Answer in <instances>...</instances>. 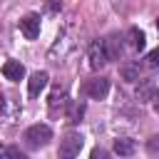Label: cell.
Listing matches in <instances>:
<instances>
[{"label": "cell", "instance_id": "1", "mask_svg": "<svg viewBox=\"0 0 159 159\" xmlns=\"http://www.w3.org/2000/svg\"><path fill=\"white\" fill-rule=\"evenodd\" d=\"M22 139H25V144H27V147L37 149V147L50 144V139H52V129H50L47 124H32V127H27V129H25Z\"/></svg>", "mask_w": 159, "mask_h": 159}, {"label": "cell", "instance_id": "2", "mask_svg": "<svg viewBox=\"0 0 159 159\" xmlns=\"http://www.w3.org/2000/svg\"><path fill=\"white\" fill-rule=\"evenodd\" d=\"M87 57H89V67L92 70H102L107 62H109V52H107V45L104 40H94L87 50Z\"/></svg>", "mask_w": 159, "mask_h": 159}, {"label": "cell", "instance_id": "3", "mask_svg": "<svg viewBox=\"0 0 159 159\" xmlns=\"http://www.w3.org/2000/svg\"><path fill=\"white\" fill-rule=\"evenodd\" d=\"M82 147H84V137L77 134V132H70V134L60 142V154H62V157H77V154L82 152Z\"/></svg>", "mask_w": 159, "mask_h": 159}, {"label": "cell", "instance_id": "4", "mask_svg": "<svg viewBox=\"0 0 159 159\" xmlns=\"http://www.w3.org/2000/svg\"><path fill=\"white\" fill-rule=\"evenodd\" d=\"M84 94L89 99H107L109 94V80L107 77H94L84 84Z\"/></svg>", "mask_w": 159, "mask_h": 159}, {"label": "cell", "instance_id": "5", "mask_svg": "<svg viewBox=\"0 0 159 159\" xmlns=\"http://www.w3.org/2000/svg\"><path fill=\"white\" fill-rule=\"evenodd\" d=\"M40 15L37 12H30V15H25L22 20H20V30H22V35L27 37V40H37L40 37Z\"/></svg>", "mask_w": 159, "mask_h": 159}, {"label": "cell", "instance_id": "6", "mask_svg": "<svg viewBox=\"0 0 159 159\" xmlns=\"http://www.w3.org/2000/svg\"><path fill=\"white\" fill-rule=\"evenodd\" d=\"M47 82H50V75H47L45 70L32 72L30 80H27V94H30V97H40V92L47 87Z\"/></svg>", "mask_w": 159, "mask_h": 159}, {"label": "cell", "instance_id": "7", "mask_svg": "<svg viewBox=\"0 0 159 159\" xmlns=\"http://www.w3.org/2000/svg\"><path fill=\"white\" fill-rule=\"evenodd\" d=\"M2 77L10 80V82H20V80L25 77V65H22L20 60H7V62L2 65Z\"/></svg>", "mask_w": 159, "mask_h": 159}, {"label": "cell", "instance_id": "8", "mask_svg": "<svg viewBox=\"0 0 159 159\" xmlns=\"http://www.w3.org/2000/svg\"><path fill=\"white\" fill-rule=\"evenodd\" d=\"M127 45L134 50V52H142L147 47V35L139 30V27H129L127 30Z\"/></svg>", "mask_w": 159, "mask_h": 159}, {"label": "cell", "instance_id": "9", "mask_svg": "<svg viewBox=\"0 0 159 159\" xmlns=\"http://www.w3.org/2000/svg\"><path fill=\"white\" fill-rule=\"evenodd\" d=\"M112 152H114V154H119V157H132V154L137 152V142H134V139L122 137V139H117V142H114Z\"/></svg>", "mask_w": 159, "mask_h": 159}, {"label": "cell", "instance_id": "10", "mask_svg": "<svg viewBox=\"0 0 159 159\" xmlns=\"http://www.w3.org/2000/svg\"><path fill=\"white\" fill-rule=\"evenodd\" d=\"M65 104H67V87L62 84V87L52 89V94H50V109L57 112V107H65Z\"/></svg>", "mask_w": 159, "mask_h": 159}, {"label": "cell", "instance_id": "11", "mask_svg": "<svg viewBox=\"0 0 159 159\" xmlns=\"http://www.w3.org/2000/svg\"><path fill=\"white\" fill-rule=\"evenodd\" d=\"M104 45H107L109 60H119V57H122V37H119V35L107 37V40H104Z\"/></svg>", "mask_w": 159, "mask_h": 159}, {"label": "cell", "instance_id": "12", "mask_svg": "<svg viewBox=\"0 0 159 159\" xmlns=\"http://www.w3.org/2000/svg\"><path fill=\"white\" fill-rule=\"evenodd\" d=\"M122 77L127 80V82H137L139 80V62H127V65H122Z\"/></svg>", "mask_w": 159, "mask_h": 159}, {"label": "cell", "instance_id": "13", "mask_svg": "<svg viewBox=\"0 0 159 159\" xmlns=\"http://www.w3.org/2000/svg\"><path fill=\"white\" fill-rule=\"evenodd\" d=\"M152 94H154V84H152L149 80H142V84L137 87V99H139V102H149Z\"/></svg>", "mask_w": 159, "mask_h": 159}, {"label": "cell", "instance_id": "14", "mask_svg": "<svg viewBox=\"0 0 159 159\" xmlns=\"http://www.w3.org/2000/svg\"><path fill=\"white\" fill-rule=\"evenodd\" d=\"M67 107H70V122H72V124H77V122H82V114H84V107H82V104H75V102H67Z\"/></svg>", "mask_w": 159, "mask_h": 159}, {"label": "cell", "instance_id": "15", "mask_svg": "<svg viewBox=\"0 0 159 159\" xmlns=\"http://www.w3.org/2000/svg\"><path fill=\"white\" fill-rule=\"evenodd\" d=\"M144 62H147V67L157 70V67H159V47H157V50H152V52L147 55V60H144Z\"/></svg>", "mask_w": 159, "mask_h": 159}, {"label": "cell", "instance_id": "16", "mask_svg": "<svg viewBox=\"0 0 159 159\" xmlns=\"http://www.w3.org/2000/svg\"><path fill=\"white\" fill-rule=\"evenodd\" d=\"M0 157H20V159H22V152H20V149H15V147L0 144Z\"/></svg>", "mask_w": 159, "mask_h": 159}, {"label": "cell", "instance_id": "17", "mask_svg": "<svg viewBox=\"0 0 159 159\" xmlns=\"http://www.w3.org/2000/svg\"><path fill=\"white\" fill-rule=\"evenodd\" d=\"M147 147H149V152H159V137H152Z\"/></svg>", "mask_w": 159, "mask_h": 159}, {"label": "cell", "instance_id": "18", "mask_svg": "<svg viewBox=\"0 0 159 159\" xmlns=\"http://www.w3.org/2000/svg\"><path fill=\"white\" fill-rule=\"evenodd\" d=\"M152 107H154V112H159V89H154V94H152Z\"/></svg>", "mask_w": 159, "mask_h": 159}, {"label": "cell", "instance_id": "19", "mask_svg": "<svg viewBox=\"0 0 159 159\" xmlns=\"http://www.w3.org/2000/svg\"><path fill=\"white\" fill-rule=\"evenodd\" d=\"M119 2H127V0H114V5H119Z\"/></svg>", "mask_w": 159, "mask_h": 159}, {"label": "cell", "instance_id": "20", "mask_svg": "<svg viewBox=\"0 0 159 159\" xmlns=\"http://www.w3.org/2000/svg\"><path fill=\"white\" fill-rule=\"evenodd\" d=\"M157 30H159V17H157Z\"/></svg>", "mask_w": 159, "mask_h": 159}, {"label": "cell", "instance_id": "21", "mask_svg": "<svg viewBox=\"0 0 159 159\" xmlns=\"http://www.w3.org/2000/svg\"><path fill=\"white\" fill-rule=\"evenodd\" d=\"M0 2H2V0H0Z\"/></svg>", "mask_w": 159, "mask_h": 159}]
</instances>
